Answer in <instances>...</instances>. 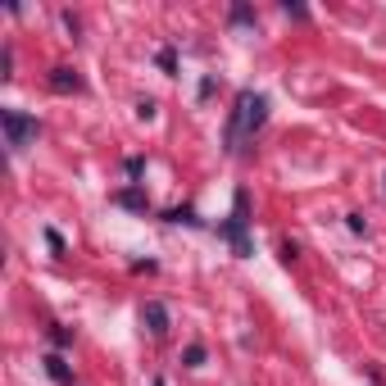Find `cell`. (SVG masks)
<instances>
[{"mask_svg":"<svg viewBox=\"0 0 386 386\" xmlns=\"http://www.w3.org/2000/svg\"><path fill=\"white\" fill-rule=\"evenodd\" d=\"M51 91H60V95H73V91H82V77H77L73 69H51Z\"/></svg>","mask_w":386,"mask_h":386,"instance_id":"cell-5","label":"cell"},{"mask_svg":"<svg viewBox=\"0 0 386 386\" xmlns=\"http://www.w3.org/2000/svg\"><path fill=\"white\" fill-rule=\"evenodd\" d=\"M137 114H141V119L150 123V119H154V100H141V105H137Z\"/></svg>","mask_w":386,"mask_h":386,"instance_id":"cell-16","label":"cell"},{"mask_svg":"<svg viewBox=\"0 0 386 386\" xmlns=\"http://www.w3.org/2000/svg\"><path fill=\"white\" fill-rule=\"evenodd\" d=\"M232 23H237V27H250V23H255V9H250V5H232Z\"/></svg>","mask_w":386,"mask_h":386,"instance_id":"cell-10","label":"cell"},{"mask_svg":"<svg viewBox=\"0 0 386 386\" xmlns=\"http://www.w3.org/2000/svg\"><path fill=\"white\" fill-rule=\"evenodd\" d=\"M41 364H46V373H51V378L60 382V386H69V382H73V373H69V364H64V354H46Z\"/></svg>","mask_w":386,"mask_h":386,"instance_id":"cell-6","label":"cell"},{"mask_svg":"<svg viewBox=\"0 0 386 386\" xmlns=\"http://www.w3.org/2000/svg\"><path fill=\"white\" fill-rule=\"evenodd\" d=\"M159 69L168 73V77L178 73V51H173V46H164V51H159Z\"/></svg>","mask_w":386,"mask_h":386,"instance_id":"cell-11","label":"cell"},{"mask_svg":"<svg viewBox=\"0 0 386 386\" xmlns=\"http://www.w3.org/2000/svg\"><path fill=\"white\" fill-rule=\"evenodd\" d=\"M264 123H268V95H259V91H241V95H237V105H232L227 132H223L227 154H237L259 128H264Z\"/></svg>","mask_w":386,"mask_h":386,"instance_id":"cell-1","label":"cell"},{"mask_svg":"<svg viewBox=\"0 0 386 386\" xmlns=\"http://www.w3.org/2000/svg\"><path fill=\"white\" fill-rule=\"evenodd\" d=\"M345 223H350V232H359V237H368V223H364V214H350Z\"/></svg>","mask_w":386,"mask_h":386,"instance_id":"cell-14","label":"cell"},{"mask_svg":"<svg viewBox=\"0 0 386 386\" xmlns=\"http://www.w3.org/2000/svg\"><path fill=\"white\" fill-rule=\"evenodd\" d=\"M182 364H187V368H200V364H205V345H200V341H191L187 350H182Z\"/></svg>","mask_w":386,"mask_h":386,"instance_id":"cell-9","label":"cell"},{"mask_svg":"<svg viewBox=\"0 0 386 386\" xmlns=\"http://www.w3.org/2000/svg\"><path fill=\"white\" fill-rule=\"evenodd\" d=\"M141 323H146L150 336H164V332H168V305H164V300H146V309H141Z\"/></svg>","mask_w":386,"mask_h":386,"instance_id":"cell-4","label":"cell"},{"mask_svg":"<svg viewBox=\"0 0 386 386\" xmlns=\"http://www.w3.org/2000/svg\"><path fill=\"white\" fill-rule=\"evenodd\" d=\"M46 246H51L55 255H64V237H60V232H55V227H46Z\"/></svg>","mask_w":386,"mask_h":386,"instance_id":"cell-13","label":"cell"},{"mask_svg":"<svg viewBox=\"0 0 386 386\" xmlns=\"http://www.w3.org/2000/svg\"><path fill=\"white\" fill-rule=\"evenodd\" d=\"M0 128H5V141H9V150H27L36 137H41V123L32 119V114H23V109H5L0 114Z\"/></svg>","mask_w":386,"mask_h":386,"instance_id":"cell-3","label":"cell"},{"mask_svg":"<svg viewBox=\"0 0 386 386\" xmlns=\"http://www.w3.org/2000/svg\"><path fill=\"white\" fill-rule=\"evenodd\" d=\"M51 341H55V350H69V345H73V332H69V327H51Z\"/></svg>","mask_w":386,"mask_h":386,"instance_id":"cell-12","label":"cell"},{"mask_svg":"<svg viewBox=\"0 0 386 386\" xmlns=\"http://www.w3.org/2000/svg\"><path fill=\"white\" fill-rule=\"evenodd\" d=\"M295 255H300V250H295L291 241H282V264H295Z\"/></svg>","mask_w":386,"mask_h":386,"instance_id":"cell-15","label":"cell"},{"mask_svg":"<svg viewBox=\"0 0 386 386\" xmlns=\"http://www.w3.org/2000/svg\"><path fill=\"white\" fill-rule=\"evenodd\" d=\"M218 237H223L241 259L255 255V246H250V196H246V191H237V209H232V218L218 227Z\"/></svg>","mask_w":386,"mask_h":386,"instance_id":"cell-2","label":"cell"},{"mask_svg":"<svg viewBox=\"0 0 386 386\" xmlns=\"http://www.w3.org/2000/svg\"><path fill=\"white\" fill-rule=\"evenodd\" d=\"M164 223H187V227H200V218H196V209H168V214H164Z\"/></svg>","mask_w":386,"mask_h":386,"instance_id":"cell-8","label":"cell"},{"mask_svg":"<svg viewBox=\"0 0 386 386\" xmlns=\"http://www.w3.org/2000/svg\"><path fill=\"white\" fill-rule=\"evenodd\" d=\"M114 205H123V209H137V214H146V196H141V191L137 187H132V191H119V196H114Z\"/></svg>","mask_w":386,"mask_h":386,"instance_id":"cell-7","label":"cell"},{"mask_svg":"<svg viewBox=\"0 0 386 386\" xmlns=\"http://www.w3.org/2000/svg\"><path fill=\"white\" fill-rule=\"evenodd\" d=\"M154 386H164V378H154Z\"/></svg>","mask_w":386,"mask_h":386,"instance_id":"cell-17","label":"cell"}]
</instances>
